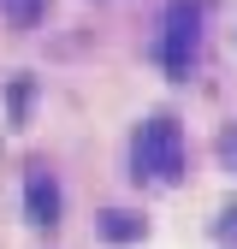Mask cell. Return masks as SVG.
<instances>
[{"mask_svg": "<svg viewBox=\"0 0 237 249\" xmlns=\"http://www.w3.org/2000/svg\"><path fill=\"white\" fill-rule=\"evenodd\" d=\"M131 166H136V178H148V184H178V178H184V131H178L172 119L136 124V137H131Z\"/></svg>", "mask_w": 237, "mask_h": 249, "instance_id": "obj_1", "label": "cell"}, {"mask_svg": "<svg viewBox=\"0 0 237 249\" xmlns=\"http://www.w3.org/2000/svg\"><path fill=\"white\" fill-rule=\"evenodd\" d=\"M202 48V6L196 0H172L166 6V36H160V66L166 71H190Z\"/></svg>", "mask_w": 237, "mask_h": 249, "instance_id": "obj_2", "label": "cell"}, {"mask_svg": "<svg viewBox=\"0 0 237 249\" xmlns=\"http://www.w3.org/2000/svg\"><path fill=\"white\" fill-rule=\"evenodd\" d=\"M24 202H30V220H36V226H59V184H53L48 166H30Z\"/></svg>", "mask_w": 237, "mask_h": 249, "instance_id": "obj_3", "label": "cell"}, {"mask_svg": "<svg viewBox=\"0 0 237 249\" xmlns=\"http://www.w3.org/2000/svg\"><path fill=\"white\" fill-rule=\"evenodd\" d=\"M0 12H6L18 30H30V24H42V12H48V0H0Z\"/></svg>", "mask_w": 237, "mask_h": 249, "instance_id": "obj_4", "label": "cell"}, {"mask_svg": "<svg viewBox=\"0 0 237 249\" xmlns=\"http://www.w3.org/2000/svg\"><path fill=\"white\" fill-rule=\"evenodd\" d=\"M107 237H136V220L131 213H107Z\"/></svg>", "mask_w": 237, "mask_h": 249, "instance_id": "obj_5", "label": "cell"}, {"mask_svg": "<svg viewBox=\"0 0 237 249\" xmlns=\"http://www.w3.org/2000/svg\"><path fill=\"white\" fill-rule=\"evenodd\" d=\"M220 249H237V208L220 220Z\"/></svg>", "mask_w": 237, "mask_h": 249, "instance_id": "obj_6", "label": "cell"}, {"mask_svg": "<svg viewBox=\"0 0 237 249\" xmlns=\"http://www.w3.org/2000/svg\"><path fill=\"white\" fill-rule=\"evenodd\" d=\"M220 154H225V166L237 172V131H225V142H220Z\"/></svg>", "mask_w": 237, "mask_h": 249, "instance_id": "obj_7", "label": "cell"}]
</instances>
